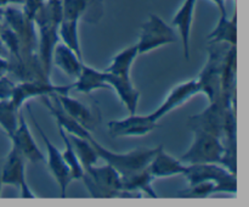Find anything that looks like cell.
<instances>
[{"label":"cell","mask_w":249,"mask_h":207,"mask_svg":"<svg viewBox=\"0 0 249 207\" xmlns=\"http://www.w3.org/2000/svg\"><path fill=\"white\" fill-rule=\"evenodd\" d=\"M88 139L94 145L99 157L106 163L111 165L121 175H128L147 168L148 163L151 162V160L160 148V145H158L155 148L136 149V150L129 151V152H114V151L108 150L104 145H101L94 138L92 134Z\"/></svg>","instance_id":"1"},{"label":"cell","mask_w":249,"mask_h":207,"mask_svg":"<svg viewBox=\"0 0 249 207\" xmlns=\"http://www.w3.org/2000/svg\"><path fill=\"white\" fill-rule=\"evenodd\" d=\"M82 180L94 199H114L122 194L121 174L106 162L104 166L85 168Z\"/></svg>","instance_id":"2"},{"label":"cell","mask_w":249,"mask_h":207,"mask_svg":"<svg viewBox=\"0 0 249 207\" xmlns=\"http://www.w3.org/2000/svg\"><path fill=\"white\" fill-rule=\"evenodd\" d=\"M208 49V57L202 68L201 73L196 78L199 87V93L204 94L209 102L223 97L221 95V71L224 58L230 45L223 46L220 44H211ZM229 101V100H228Z\"/></svg>","instance_id":"3"},{"label":"cell","mask_w":249,"mask_h":207,"mask_svg":"<svg viewBox=\"0 0 249 207\" xmlns=\"http://www.w3.org/2000/svg\"><path fill=\"white\" fill-rule=\"evenodd\" d=\"M194 134V143L179 160L185 165H197V163L221 165L226 151L223 140L214 134L199 129H195Z\"/></svg>","instance_id":"4"},{"label":"cell","mask_w":249,"mask_h":207,"mask_svg":"<svg viewBox=\"0 0 249 207\" xmlns=\"http://www.w3.org/2000/svg\"><path fill=\"white\" fill-rule=\"evenodd\" d=\"M184 177L189 185L202 182H212L215 184L216 192L236 194L238 190L237 174L226 169L219 163H197L187 165Z\"/></svg>","instance_id":"5"},{"label":"cell","mask_w":249,"mask_h":207,"mask_svg":"<svg viewBox=\"0 0 249 207\" xmlns=\"http://www.w3.org/2000/svg\"><path fill=\"white\" fill-rule=\"evenodd\" d=\"M178 37L174 28L160 19L158 15L150 14L145 23L141 26L140 36L136 43L139 55L147 54L160 46L177 43Z\"/></svg>","instance_id":"6"},{"label":"cell","mask_w":249,"mask_h":207,"mask_svg":"<svg viewBox=\"0 0 249 207\" xmlns=\"http://www.w3.org/2000/svg\"><path fill=\"white\" fill-rule=\"evenodd\" d=\"M1 16L4 17L5 24L12 29L18 37L21 45V57L33 55L38 49V36L36 32V24L33 19H28L22 9L7 5L2 9Z\"/></svg>","instance_id":"7"},{"label":"cell","mask_w":249,"mask_h":207,"mask_svg":"<svg viewBox=\"0 0 249 207\" xmlns=\"http://www.w3.org/2000/svg\"><path fill=\"white\" fill-rule=\"evenodd\" d=\"M232 106H236V101H228L225 97H220L215 101L209 102L208 107H206L201 113L190 117V127L192 131L199 129V131L208 132L223 140L226 113L228 110Z\"/></svg>","instance_id":"8"},{"label":"cell","mask_w":249,"mask_h":207,"mask_svg":"<svg viewBox=\"0 0 249 207\" xmlns=\"http://www.w3.org/2000/svg\"><path fill=\"white\" fill-rule=\"evenodd\" d=\"M28 109L29 114H31V118L33 121L34 126H36V131L40 134L41 140L44 141L46 148V155H48V158H46V163H48V168L50 170V173L53 174V179L57 183L58 188H60V195L61 197L66 196V192H67L68 187H70L71 182H72V175H71V170L68 168L67 163L65 162L62 157V152L51 143L50 139L48 138V135L45 134V132L41 129V127L39 126V123L36 122V117H34V113L32 112L31 106H27Z\"/></svg>","instance_id":"9"},{"label":"cell","mask_w":249,"mask_h":207,"mask_svg":"<svg viewBox=\"0 0 249 207\" xmlns=\"http://www.w3.org/2000/svg\"><path fill=\"white\" fill-rule=\"evenodd\" d=\"M26 162L16 146L11 144L10 152L7 153L6 160L0 169L2 185H11L18 188L21 191L22 199H36V195L33 194L26 180Z\"/></svg>","instance_id":"10"},{"label":"cell","mask_w":249,"mask_h":207,"mask_svg":"<svg viewBox=\"0 0 249 207\" xmlns=\"http://www.w3.org/2000/svg\"><path fill=\"white\" fill-rule=\"evenodd\" d=\"M71 92H72L71 85H56L53 84L50 80H21L15 84L10 100L17 109L21 110L22 106L33 97L68 94Z\"/></svg>","instance_id":"11"},{"label":"cell","mask_w":249,"mask_h":207,"mask_svg":"<svg viewBox=\"0 0 249 207\" xmlns=\"http://www.w3.org/2000/svg\"><path fill=\"white\" fill-rule=\"evenodd\" d=\"M158 122L153 121L150 114H129L122 119L108 122V133L112 138L124 136H143L155 131Z\"/></svg>","instance_id":"12"},{"label":"cell","mask_w":249,"mask_h":207,"mask_svg":"<svg viewBox=\"0 0 249 207\" xmlns=\"http://www.w3.org/2000/svg\"><path fill=\"white\" fill-rule=\"evenodd\" d=\"M199 93V87L197 79H189L185 80V82L180 83L177 87L173 88L169 93H168L167 97L164 99V101L152 112V113H148L151 116V118L153 121L158 122L162 117H164L165 114H168L169 112L174 111L175 109L181 106L182 104L190 100L191 97H194L195 95H197Z\"/></svg>","instance_id":"13"},{"label":"cell","mask_w":249,"mask_h":207,"mask_svg":"<svg viewBox=\"0 0 249 207\" xmlns=\"http://www.w3.org/2000/svg\"><path fill=\"white\" fill-rule=\"evenodd\" d=\"M55 100L57 101V104L60 105L61 109L71 117V118L74 119L75 122L80 124L82 127H84L85 129H88L89 132L94 131L97 127V123L100 121V114L99 112H95L91 107H89L88 105L83 104L79 100H77L75 97H72L68 94H56L53 95Z\"/></svg>","instance_id":"14"},{"label":"cell","mask_w":249,"mask_h":207,"mask_svg":"<svg viewBox=\"0 0 249 207\" xmlns=\"http://www.w3.org/2000/svg\"><path fill=\"white\" fill-rule=\"evenodd\" d=\"M10 140H11V144H14L17 150L21 152L24 160L28 161V162L39 163L45 161V156L41 152L39 146L36 145V140L32 135L31 129H29L26 118H24L23 112L21 110H19L18 114V126H17L14 135L10 138Z\"/></svg>","instance_id":"15"},{"label":"cell","mask_w":249,"mask_h":207,"mask_svg":"<svg viewBox=\"0 0 249 207\" xmlns=\"http://www.w3.org/2000/svg\"><path fill=\"white\" fill-rule=\"evenodd\" d=\"M187 165L179 160L173 157L172 155L164 151L163 145H160L157 152L152 157L151 162L148 163L147 169L153 178H168L174 175H184L186 172Z\"/></svg>","instance_id":"16"},{"label":"cell","mask_w":249,"mask_h":207,"mask_svg":"<svg viewBox=\"0 0 249 207\" xmlns=\"http://www.w3.org/2000/svg\"><path fill=\"white\" fill-rule=\"evenodd\" d=\"M197 0H184L181 6L178 9L173 17L172 24L177 27L179 31L180 37H181L182 51L186 60L190 58V39H191V27L192 21H194L195 9H196Z\"/></svg>","instance_id":"17"},{"label":"cell","mask_w":249,"mask_h":207,"mask_svg":"<svg viewBox=\"0 0 249 207\" xmlns=\"http://www.w3.org/2000/svg\"><path fill=\"white\" fill-rule=\"evenodd\" d=\"M106 80L109 84L111 89L116 92L121 101L128 110L129 114L136 113L138 110L139 100H140V92L134 87L130 77H118V75H111L106 72Z\"/></svg>","instance_id":"18"},{"label":"cell","mask_w":249,"mask_h":207,"mask_svg":"<svg viewBox=\"0 0 249 207\" xmlns=\"http://www.w3.org/2000/svg\"><path fill=\"white\" fill-rule=\"evenodd\" d=\"M71 89L83 94H91L100 89H111V87L106 80L105 71H99L83 63L80 73L74 79V83L71 84Z\"/></svg>","instance_id":"19"},{"label":"cell","mask_w":249,"mask_h":207,"mask_svg":"<svg viewBox=\"0 0 249 207\" xmlns=\"http://www.w3.org/2000/svg\"><path fill=\"white\" fill-rule=\"evenodd\" d=\"M51 63L60 68L70 78L75 79L80 73L84 62H83V57H80L75 51L68 48L66 44L57 43L53 48Z\"/></svg>","instance_id":"20"},{"label":"cell","mask_w":249,"mask_h":207,"mask_svg":"<svg viewBox=\"0 0 249 207\" xmlns=\"http://www.w3.org/2000/svg\"><path fill=\"white\" fill-rule=\"evenodd\" d=\"M153 180H155V178L150 174L147 168L128 175H121L122 194L119 197H122L123 194H129L130 197H135L133 192H141V194L145 192L150 197L158 199V195L156 194L152 187Z\"/></svg>","instance_id":"21"},{"label":"cell","mask_w":249,"mask_h":207,"mask_svg":"<svg viewBox=\"0 0 249 207\" xmlns=\"http://www.w3.org/2000/svg\"><path fill=\"white\" fill-rule=\"evenodd\" d=\"M237 46H230L225 54L221 71V95L229 101H236Z\"/></svg>","instance_id":"22"},{"label":"cell","mask_w":249,"mask_h":207,"mask_svg":"<svg viewBox=\"0 0 249 207\" xmlns=\"http://www.w3.org/2000/svg\"><path fill=\"white\" fill-rule=\"evenodd\" d=\"M208 44H228L237 46V12L231 17L228 15L220 16L213 31L207 36Z\"/></svg>","instance_id":"23"},{"label":"cell","mask_w":249,"mask_h":207,"mask_svg":"<svg viewBox=\"0 0 249 207\" xmlns=\"http://www.w3.org/2000/svg\"><path fill=\"white\" fill-rule=\"evenodd\" d=\"M139 56L138 46L131 45L128 48L123 49L119 51L113 58H112L111 63L108 67L106 68V72L111 73V75H118V77H130V71L133 67L134 61Z\"/></svg>","instance_id":"24"},{"label":"cell","mask_w":249,"mask_h":207,"mask_svg":"<svg viewBox=\"0 0 249 207\" xmlns=\"http://www.w3.org/2000/svg\"><path fill=\"white\" fill-rule=\"evenodd\" d=\"M67 135L70 138L71 143H72L73 149L75 151V155H77L83 169L90 167V166L96 165L100 157L97 155L96 150H95L94 145L90 143L89 139L82 138V136H78L70 133H67Z\"/></svg>","instance_id":"25"},{"label":"cell","mask_w":249,"mask_h":207,"mask_svg":"<svg viewBox=\"0 0 249 207\" xmlns=\"http://www.w3.org/2000/svg\"><path fill=\"white\" fill-rule=\"evenodd\" d=\"M78 23L79 19H61L60 26H58V38L62 40L63 44L72 49L82 57V49H80L79 41V31H78Z\"/></svg>","instance_id":"26"},{"label":"cell","mask_w":249,"mask_h":207,"mask_svg":"<svg viewBox=\"0 0 249 207\" xmlns=\"http://www.w3.org/2000/svg\"><path fill=\"white\" fill-rule=\"evenodd\" d=\"M58 127V133H60L61 139H62L63 144H65V149L62 152V157L65 160V162L67 163L68 168L71 170V175H72V179L73 180H79L82 179V175L84 169H83L82 165H80L79 160H78L77 155H75V151L73 149L72 143H71L70 138L67 135V132L62 128V127L57 126Z\"/></svg>","instance_id":"27"},{"label":"cell","mask_w":249,"mask_h":207,"mask_svg":"<svg viewBox=\"0 0 249 207\" xmlns=\"http://www.w3.org/2000/svg\"><path fill=\"white\" fill-rule=\"evenodd\" d=\"M19 110L11 100H0V128L7 134L9 139L14 135L18 126Z\"/></svg>","instance_id":"28"},{"label":"cell","mask_w":249,"mask_h":207,"mask_svg":"<svg viewBox=\"0 0 249 207\" xmlns=\"http://www.w3.org/2000/svg\"><path fill=\"white\" fill-rule=\"evenodd\" d=\"M212 194H216L215 184L212 182H202L189 185V188L177 194L180 199H206Z\"/></svg>","instance_id":"29"},{"label":"cell","mask_w":249,"mask_h":207,"mask_svg":"<svg viewBox=\"0 0 249 207\" xmlns=\"http://www.w3.org/2000/svg\"><path fill=\"white\" fill-rule=\"evenodd\" d=\"M46 0H24L23 4H22V11L24 12L28 19H33L34 16L36 15V12L43 7V5L45 4Z\"/></svg>","instance_id":"30"},{"label":"cell","mask_w":249,"mask_h":207,"mask_svg":"<svg viewBox=\"0 0 249 207\" xmlns=\"http://www.w3.org/2000/svg\"><path fill=\"white\" fill-rule=\"evenodd\" d=\"M16 83L9 77V75H0V100H9Z\"/></svg>","instance_id":"31"},{"label":"cell","mask_w":249,"mask_h":207,"mask_svg":"<svg viewBox=\"0 0 249 207\" xmlns=\"http://www.w3.org/2000/svg\"><path fill=\"white\" fill-rule=\"evenodd\" d=\"M9 60L6 57H4V56H0V75H7L9 73Z\"/></svg>","instance_id":"32"},{"label":"cell","mask_w":249,"mask_h":207,"mask_svg":"<svg viewBox=\"0 0 249 207\" xmlns=\"http://www.w3.org/2000/svg\"><path fill=\"white\" fill-rule=\"evenodd\" d=\"M211 1H213L214 4L216 5V7H218L219 12H220V16H224V15H228V12H226V5H225L226 0H211Z\"/></svg>","instance_id":"33"},{"label":"cell","mask_w":249,"mask_h":207,"mask_svg":"<svg viewBox=\"0 0 249 207\" xmlns=\"http://www.w3.org/2000/svg\"><path fill=\"white\" fill-rule=\"evenodd\" d=\"M7 5H9V0H0V9H4Z\"/></svg>","instance_id":"34"},{"label":"cell","mask_w":249,"mask_h":207,"mask_svg":"<svg viewBox=\"0 0 249 207\" xmlns=\"http://www.w3.org/2000/svg\"><path fill=\"white\" fill-rule=\"evenodd\" d=\"M48 1L53 2V4H62V0H48Z\"/></svg>","instance_id":"35"},{"label":"cell","mask_w":249,"mask_h":207,"mask_svg":"<svg viewBox=\"0 0 249 207\" xmlns=\"http://www.w3.org/2000/svg\"><path fill=\"white\" fill-rule=\"evenodd\" d=\"M1 187H2V182H1V177H0V192H1Z\"/></svg>","instance_id":"36"},{"label":"cell","mask_w":249,"mask_h":207,"mask_svg":"<svg viewBox=\"0 0 249 207\" xmlns=\"http://www.w3.org/2000/svg\"><path fill=\"white\" fill-rule=\"evenodd\" d=\"M2 26H4V24H2L1 22H0V32H1V28H2Z\"/></svg>","instance_id":"37"},{"label":"cell","mask_w":249,"mask_h":207,"mask_svg":"<svg viewBox=\"0 0 249 207\" xmlns=\"http://www.w3.org/2000/svg\"><path fill=\"white\" fill-rule=\"evenodd\" d=\"M1 11H2V9H0V16H1Z\"/></svg>","instance_id":"38"}]
</instances>
